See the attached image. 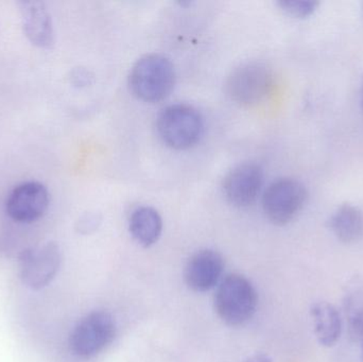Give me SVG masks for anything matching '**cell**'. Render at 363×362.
<instances>
[{
    "mask_svg": "<svg viewBox=\"0 0 363 362\" xmlns=\"http://www.w3.org/2000/svg\"><path fill=\"white\" fill-rule=\"evenodd\" d=\"M176 84V68L165 55L149 53L134 64L129 74V86L138 99L159 102L172 94Z\"/></svg>",
    "mask_w": 363,
    "mask_h": 362,
    "instance_id": "6da1fadb",
    "label": "cell"
},
{
    "mask_svg": "<svg viewBox=\"0 0 363 362\" xmlns=\"http://www.w3.org/2000/svg\"><path fill=\"white\" fill-rule=\"evenodd\" d=\"M258 305V295L251 282L240 274H230L217 286L213 306L218 317L228 327L247 324Z\"/></svg>",
    "mask_w": 363,
    "mask_h": 362,
    "instance_id": "7a4b0ae2",
    "label": "cell"
},
{
    "mask_svg": "<svg viewBox=\"0 0 363 362\" xmlns=\"http://www.w3.org/2000/svg\"><path fill=\"white\" fill-rule=\"evenodd\" d=\"M157 133L168 147L185 150L198 144L204 130L201 113L189 104L166 106L157 120Z\"/></svg>",
    "mask_w": 363,
    "mask_h": 362,
    "instance_id": "3957f363",
    "label": "cell"
},
{
    "mask_svg": "<svg viewBox=\"0 0 363 362\" xmlns=\"http://www.w3.org/2000/svg\"><path fill=\"white\" fill-rule=\"evenodd\" d=\"M116 334L114 317L106 310H94L83 317L72 329L70 351L79 358H93L111 346Z\"/></svg>",
    "mask_w": 363,
    "mask_h": 362,
    "instance_id": "277c9868",
    "label": "cell"
},
{
    "mask_svg": "<svg viewBox=\"0 0 363 362\" xmlns=\"http://www.w3.org/2000/svg\"><path fill=\"white\" fill-rule=\"evenodd\" d=\"M274 85L270 68L258 62H247L232 70L226 80V93L240 106H254L270 96Z\"/></svg>",
    "mask_w": 363,
    "mask_h": 362,
    "instance_id": "5b68a950",
    "label": "cell"
},
{
    "mask_svg": "<svg viewBox=\"0 0 363 362\" xmlns=\"http://www.w3.org/2000/svg\"><path fill=\"white\" fill-rule=\"evenodd\" d=\"M308 200L306 186L292 178H281L267 187L262 196V208L273 225L283 227L294 221Z\"/></svg>",
    "mask_w": 363,
    "mask_h": 362,
    "instance_id": "8992f818",
    "label": "cell"
},
{
    "mask_svg": "<svg viewBox=\"0 0 363 362\" xmlns=\"http://www.w3.org/2000/svg\"><path fill=\"white\" fill-rule=\"evenodd\" d=\"M61 264V250L55 242L26 249L19 255L21 281L32 290H40L55 280Z\"/></svg>",
    "mask_w": 363,
    "mask_h": 362,
    "instance_id": "52a82bcc",
    "label": "cell"
},
{
    "mask_svg": "<svg viewBox=\"0 0 363 362\" xmlns=\"http://www.w3.org/2000/svg\"><path fill=\"white\" fill-rule=\"evenodd\" d=\"M49 193L40 182L29 181L17 185L6 201V215L15 222L32 223L48 210Z\"/></svg>",
    "mask_w": 363,
    "mask_h": 362,
    "instance_id": "ba28073f",
    "label": "cell"
},
{
    "mask_svg": "<svg viewBox=\"0 0 363 362\" xmlns=\"http://www.w3.org/2000/svg\"><path fill=\"white\" fill-rule=\"evenodd\" d=\"M264 171L255 163H243L233 168L223 180L222 188L228 201L236 208L253 205L262 191Z\"/></svg>",
    "mask_w": 363,
    "mask_h": 362,
    "instance_id": "9c48e42d",
    "label": "cell"
},
{
    "mask_svg": "<svg viewBox=\"0 0 363 362\" xmlns=\"http://www.w3.org/2000/svg\"><path fill=\"white\" fill-rule=\"evenodd\" d=\"M224 259L219 252L211 249L194 253L186 264L184 280L188 288L196 293H207L221 282Z\"/></svg>",
    "mask_w": 363,
    "mask_h": 362,
    "instance_id": "30bf717a",
    "label": "cell"
},
{
    "mask_svg": "<svg viewBox=\"0 0 363 362\" xmlns=\"http://www.w3.org/2000/svg\"><path fill=\"white\" fill-rule=\"evenodd\" d=\"M23 32L34 46L51 49L55 36L52 18L46 4L40 1L18 2Z\"/></svg>",
    "mask_w": 363,
    "mask_h": 362,
    "instance_id": "8fae6325",
    "label": "cell"
},
{
    "mask_svg": "<svg viewBox=\"0 0 363 362\" xmlns=\"http://www.w3.org/2000/svg\"><path fill=\"white\" fill-rule=\"evenodd\" d=\"M311 315L318 342L326 348L334 346L342 332V320L338 310L328 302L320 301L311 306Z\"/></svg>",
    "mask_w": 363,
    "mask_h": 362,
    "instance_id": "7c38bea8",
    "label": "cell"
},
{
    "mask_svg": "<svg viewBox=\"0 0 363 362\" xmlns=\"http://www.w3.org/2000/svg\"><path fill=\"white\" fill-rule=\"evenodd\" d=\"M129 230L133 239L144 248L159 242L163 232V219L155 208L140 206L129 219Z\"/></svg>",
    "mask_w": 363,
    "mask_h": 362,
    "instance_id": "4fadbf2b",
    "label": "cell"
},
{
    "mask_svg": "<svg viewBox=\"0 0 363 362\" xmlns=\"http://www.w3.org/2000/svg\"><path fill=\"white\" fill-rule=\"evenodd\" d=\"M330 227L339 242L356 244L363 238V212L353 204H342L330 217Z\"/></svg>",
    "mask_w": 363,
    "mask_h": 362,
    "instance_id": "5bb4252c",
    "label": "cell"
},
{
    "mask_svg": "<svg viewBox=\"0 0 363 362\" xmlns=\"http://www.w3.org/2000/svg\"><path fill=\"white\" fill-rule=\"evenodd\" d=\"M343 310L351 339L357 344L363 337V282L356 281L347 288Z\"/></svg>",
    "mask_w": 363,
    "mask_h": 362,
    "instance_id": "9a60e30c",
    "label": "cell"
},
{
    "mask_svg": "<svg viewBox=\"0 0 363 362\" xmlns=\"http://www.w3.org/2000/svg\"><path fill=\"white\" fill-rule=\"evenodd\" d=\"M277 4L290 16L296 18H307L317 11L320 2L315 0H279Z\"/></svg>",
    "mask_w": 363,
    "mask_h": 362,
    "instance_id": "2e32d148",
    "label": "cell"
},
{
    "mask_svg": "<svg viewBox=\"0 0 363 362\" xmlns=\"http://www.w3.org/2000/svg\"><path fill=\"white\" fill-rule=\"evenodd\" d=\"M98 227V219L93 215H85L77 225V231L81 234H89Z\"/></svg>",
    "mask_w": 363,
    "mask_h": 362,
    "instance_id": "e0dca14e",
    "label": "cell"
},
{
    "mask_svg": "<svg viewBox=\"0 0 363 362\" xmlns=\"http://www.w3.org/2000/svg\"><path fill=\"white\" fill-rule=\"evenodd\" d=\"M91 74L83 68H77L70 74V81L74 86H86L87 84L91 83Z\"/></svg>",
    "mask_w": 363,
    "mask_h": 362,
    "instance_id": "ac0fdd59",
    "label": "cell"
},
{
    "mask_svg": "<svg viewBox=\"0 0 363 362\" xmlns=\"http://www.w3.org/2000/svg\"><path fill=\"white\" fill-rule=\"evenodd\" d=\"M245 362H273L272 358L264 353H257L253 356L249 357Z\"/></svg>",
    "mask_w": 363,
    "mask_h": 362,
    "instance_id": "d6986e66",
    "label": "cell"
},
{
    "mask_svg": "<svg viewBox=\"0 0 363 362\" xmlns=\"http://www.w3.org/2000/svg\"><path fill=\"white\" fill-rule=\"evenodd\" d=\"M360 348V362H363V337L357 342Z\"/></svg>",
    "mask_w": 363,
    "mask_h": 362,
    "instance_id": "ffe728a7",
    "label": "cell"
},
{
    "mask_svg": "<svg viewBox=\"0 0 363 362\" xmlns=\"http://www.w3.org/2000/svg\"><path fill=\"white\" fill-rule=\"evenodd\" d=\"M360 108L363 113V81L362 84V89H360Z\"/></svg>",
    "mask_w": 363,
    "mask_h": 362,
    "instance_id": "44dd1931",
    "label": "cell"
}]
</instances>
